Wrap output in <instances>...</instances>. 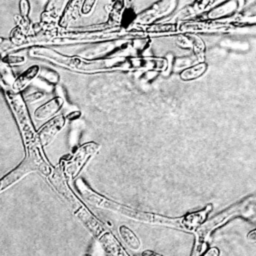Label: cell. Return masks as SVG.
Instances as JSON below:
<instances>
[{"label":"cell","mask_w":256,"mask_h":256,"mask_svg":"<svg viewBox=\"0 0 256 256\" xmlns=\"http://www.w3.org/2000/svg\"><path fill=\"white\" fill-rule=\"evenodd\" d=\"M64 124H65V118L62 115L57 116L52 120H50L38 132L37 136H38L39 142L42 145L50 144L54 136L63 128Z\"/></svg>","instance_id":"8"},{"label":"cell","mask_w":256,"mask_h":256,"mask_svg":"<svg viewBox=\"0 0 256 256\" xmlns=\"http://www.w3.org/2000/svg\"><path fill=\"white\" fill-rule=\"evenodd\" d=\"M29 54L32 57L46 59L71 70L84 71V72L111 70V69L120 68L129 64L126 58L120 57V56L91 60V59H84L77 56H66L57 52L52 48H47V47H33L29 51Z\"/></svg>","instance_id":"1"},{"label":"cell","mask_w":256,"mask_h":256,"mask_svg":"<svg viewBox=\"0 0 256 256\" xmlns=\"http://www.w3.org/2000/svg\"><path fill=\"white\" fill-rule=\"evenodd\" d=\"M19 10H20V16L28 18L29 12H30V3L28 0H20L19 2Z\"/></svg>","instance_id":"22"},{"label":"cell","mask_w":256,"mask_h":256,"mask_svg":"<svg viewBox=\"0 0 256 256\" xmlns=\"http://www.w3.org/2000/svg\"><path fill=\"white\" fill-rule=\"evenodd\" d=\"M39 73L42 77H44L45 79H47L48 81L53 82V83H56L59 79V75L56 72H54L52 70H49V69H44V70L40 71Z\"/></svg>","instance_id":"21"},{"label":"cell","mask_w":256,"mask_h":256,"mask_svg":"<svg viewBox=\"0 0 256 256\" xmlns=\"http://www.w3.org/2000/svg\"><path fill=\"white\" fill-rule=\"evenodd\" d=\"M42 93H34V94H32V95H29L28 96V101L29 102H32V101H34L35 99H39V98H41L42 97Z\"/></svg>","instance_id":"26"},{"label":"cell","mask_w":256,"mask_h":256,"mask_svg":"<svg viewBox=\"0 0 256 256\" xmlns=\"http://www.w3.org/2000/svg\"><path fill=\"white\" fill-rule=\"evenodd\" d=\"M206 69H207V64L204 63L203 61L199 62L196 65H193V66H190V67L184 69L180 73V78L185 81L196 79V78L200 77L201 75H203L204 72L206 71Z\"/></svg>","instance_id":"17"},{"label":"cell","mask_w":256,"mask_h":256,"mask_svg":"<svg viewBox=\"0 0 256 256\" xmlns=\"http://www.w3.org/2000/svg\"><path fill=\"white\" fill-rule=\"evenodd\" d=\"M205 255H214V256H216V255H218L219 254V251L216 249V248H211L210 250H208L207 252H205L204 253Z\"/></svg>","instance_id":"27"},{"label":"cell","mask_w":256,"mask_h":256,"mask_svg":"<svg viewBox=\"0 0 256 256\" xmlns=\"http://www.w3.org/2000/svg\"><path fill=\"white\" fill-rule=\"evenodd\" d=\"M129 64L137 68H146L151 70H165L167 67V60L156 57H135L130 59Z\"/></svg>","instance_id":"11"},{"label":"cell","mask_w":256,"mask_h":256,"mask_svg":"<svg viewBox=\"0 0 256 256\" xmlns=\"http://www.w3.org/2000/svg\"><path fill=\"white\" fill-rule=\"evenodd\" d=\"M67 1L68 0H49L41 14L42 22L46 24H53L58 18H60Z\"/></svg>","instance_id":"9"},{"label":"cell","mask_w":256,"mask_h":256,"mask_svg":"<svg viewBox=\"0 0 256 256\" xmlns=\"http://www.w3.org/2000/svg\"><path fill=\"white\" fill-rule=\"evenodd\" d=\"M77 186H78V189L80 190L81 194L83 195V197L86 198L88 202H90L91 204H93L95 206L103 207V208H106V209H109V210H112V211L122 213L127 217H130V218H133V219H136V220H139V221L150 222V223L161 224V225L170 226V227H174V228L184 229V224H183L182 217L181 218H167V217H164V216H160V215H156V214H152V213H147V212H142V211H138V210H135V209H131V208H128L124 205L115 203V202H113L109 199H106V198L94 193L82 181H78Z\"/></svg>","instance_id":"2"},{"label":"cell","mask_w":256,"mask_h":256,"mask_svg":"<svg viewBox=\"0 0 256 256\" xmlns=\"http://www.w3.org/2000/svg\"><path fill=\"white\" fill-rule=\"evenodd\" d=\"M190 39H191V43H192V49L194 51L195 56L197 57V60L199 62H202L204 60V51H205V45L203 43V41L195 36V35H189Z\"/></svg>","instance_id":"19"},{"label":"cell","mask_w":256,"mask_h":256,"mask_svg":"<svg viewBox=\"0 0 256 256\" xmlns=\"http://www.w3.org/2000/svg\"><path fill=\"white\" fill-rule=\"evenodd\" d=\"M40 72L39 70V66H31L30 68H28L27 70H25L14 82L13 84V91L15 92H19L21 90H23L30 82L31 80L36 77V75Z\"/></svg>","instance_id":"16"},{"label":"cell","mask_w":256,"mask_h":256,"mask_svg":"<svg viewBox=\"0 0 256 256\" xmlns=\"http://www.w3.org/2000/svg\"><path fill=\"white\" fill-rule=\"evenodd\" d=\"M108 20L107 22L115 27L116 25H119L122 12L125 8V0H113L108 6Z\"/></svg>","instance_id":"14"},{"label":"cell","mask_w":256,"mask_h":256,"mask_svg":"<svg viewBox=\"0 0 256 256\" xmlns=\"http://www.w3.org/2000/svg\"><path fill=\"white\" fill-rule=\"evenodd\" d=\"M99 240L101 241V243L109 253L114 255H126L125 251L122 250L121 245L118 243L116 238L110 232L104 231L100 235Z\"/></svg>","instance_id":"15"},{"label":"cell","mask_w":256,"mask_h":256,"mask_svg":"<svg viewBox=\"0 0 256 256\" xmlns=\"http://www.w3.org/2000/svg\"><path fill=\"white\" fill-rule=\"evenodd\" d=\"M244 4L245 0H223L203 13L204 20H214L229 17L239 11Z\"/></svg>","instance_id":"5"},{"label":"cell","mask_w":256,"mask_h":256,"mask_svg":"<svg viewBox=\"0 0 256 256\" xmlns=\"http://www.w3.org/2000/svg\"><path fill=\"white\" fill-rule=\"evenodd\" d=\"M96 2H97V0H82L81 6H80V12L84 15L91 13Z\"/></svg>","instance_id":"20"},{"label":"cell","mask_w":256,"mask_h":256,"mask_svg":"<svg viewBox=\"0 0 256 256\" xmlns=\"http://www.w3.org/2000/svg\"><path fill=\"white\" fill-rule=\"evenodd\" d=\"M4 62H6L7 64H19L25 61V59L23 57H17V56H8L7 58L3 59Z\"/></svg>","instance_id":"23"},{"label":"cell","mask_w":256,"mask_h":256,"mask_svg":"<svg viewBox=\"0 0 256 256\" xmlns=\"http://www.w3.org/2000/svg\"><path fill=\"white\" fill-rule=\"evenodd\" d=\"M243 204H236L232 207H229L225 211L221 212L214 218L210 219L204 224H201L196 230V246H195V252L193 253L194 255H199L202 254V249L206 247L204 244V238L216 227L221 225L223 222H225L227 219H229L231 216L236 215L241 209H242Z\"/></svg>","instance_id":"4"},{"label":"cell","mask_w":256,"mask_h":256,"mask_svg":"<svg viewBox=\"0 0 256 256\" xmlns=\"http://www.w3.org/2000/svg\"><path fill=\"white\" fill-rule=\"evenodd\" d=\"M119 233L124 240V242L131 248L133 249H138L140 247V241L137 238V236L127 227L121 226L119 228Z\"/></svg>","instance_id":"18"},{"label":"cell","mask_w":256,"mask_h":256,"mask_svg":"<svg viewBox=\"0 0 256 256\" xmlns=\"http://www.w3.org/2000/svg\"><path fill=\"white\" fill-rule=\"evenodd\" d=\"M6 97L20 126L26 145H31L32 142L35 140L36 134L31 125L29 114L27 112L26 105L23 99L18 94V92L15 91H6Z\"/></svg>","instance_id":"3"},{"label":"cell","mask_w":256,"mask_h":256,"mask_svg":"<svg viewBox=\"0 0 256 256\" xmlns=\"http://www.w3.org/2000/svg\"><path fill=\"white\" fill-rule=\"evenodd\" d=\"M177 0H160L153 4L149 9L137 15L135 24H148L154 19L168 14L176 6Z\"/></svg>","instance_id":"6"},{"label":"cell","mask_w":256,"mask_h":256,"mask_svg":"<svg viewBox=\"0 0 256 256\" xmlns=\"http://www.w3.org/2000/svg\"><path fill=\"white\" fill-rule=\"evenodd\" d=\"M231 29V26L225 23L212 22L210 20L180 22L178 23L179 32H220Z\"/></svg>","instance_id":"7"},{"label":"cell","mask_w":256,"mask_h":256,"mask_svg":"<svg viewBox=\"0 0 256 256\" xmlns=\"http://www.w3.org/2000/svg\"><path fill=\"white\" fill-rule=\"evenodd\" d=\"M247 238H248V240L251 241V242H256V229L250 231L249 234L247 235Z\"/></svg>","instance_id":"25"},{"label":"cell","mask_w":256,"mask_h":256,"mask_svg":"<svg viewBox=\"0 0 256 256\" xmlns=\"http://www.w3.org/2000/svg\"><path fill=\"white\" fill-rule=\"evenodd\" d=\"M212 210V205L208 204L204 209L196 211V212H191L186 214L185 216L182 217L183 224H184V230H196L201 224H203L207 218L208 213Z\"/></svg>","instance_id":"10"},{"label":"cell","mask_w":256,"mask_h":256,"mask_svg":"<svg viewBox=\"0 0 256 256\" xmlns=\"http://www.w3.org/2000/svg\"><path fill=\"white\" fill-rule=\"evenodd\" d=\"M142 254H143V255H158L157 253L152 252V251H145V252H143Z\"/></svg>","instance_id":"28"},{"label":"cell","mask_w":256,"mask_h":256,"mask_svg":"<svg viewBox=\"0 0 256 256\" xmlns=\"http://www.w3.org/2000/svg\"><path fill=\"white\" fill-rule=\"evenodd\" d=\"M63 102L64 101L62 98L56 97V98L48 101L44 105L40 106L39 108H37L34 112V116L40 120L50 118L52 115L56 114L61 109Z\"/></svg>","instance_id":"12"},{"label":"cell","mask_w":256,"mask_h":256,"mask_svg":"<svg viewBox=\"0 0 256 256\" xmlns=\"http://www.w3.org/2000/svg\"><path fill=\"white\" fill-rule=\"evenodd\" d=\"M138 29L145 33H176L178 30V23H153V24H137Z\"/></svg>","instance_id":"13"},{"label":"cell","mask_w":256,"mask_h":256,"mask_svg":"<svg viewBox=\"0 0 256 256\" xmlns=\"http://www.w3.org/2000/svg\"><path fill=\"white\" fill-rule=\"evenodd\" d=\"M191 64V60L189 58H181V59H177L175 62V66L177 68L180 67H184V66H188Z\"/></svg>","instance_id":"24"}]
</instances>
